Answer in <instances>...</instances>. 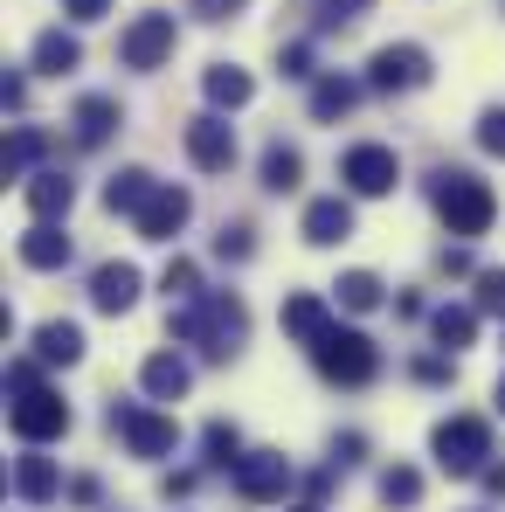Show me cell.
<instances>
[{"label": "cell", "instance_id": "cell-34", "mask_svg": "<svg viewBox=\"0 0 505 512\" xmlns=\"http://www.w3.org/2000/svg\"><path fill=\"white\" fill-rule=\"evenodd\" d=\"M215 256H222V263H250V256H256L250 229H243V222H236V229L222 222V236H215Z\"/></svg>", "mask_w": 505, "mask_h": 512}, {"label": "cell", "instance_id": "cell-1", "mask_svg": "<svg viewBox=\"0 0 505 512\" xmlns=\"http://www.w3.org/2000/svg\"><path fill=\"white\" fill-rule=\"evenodd\" d=\"M167 326H173V340L201 346L208 360H236L243 340H250V305H243L236 291H201V298L173 305Z\"/></svg>", "mask_w": 505, "mask_h": 512}, {"label": "cell", "instance_id": "cell-22", "mask_svg": "<svg viewBox=\"0 0 505 512\" xmlns=\"http://www.w3.org/2000/svg\"><path fill=\"white\" fill-rule=\"evenodd\" d=\"M201 90H208V104H215V111H243V104L256 97L250 70H236V63H208V77H201Z\"/></svg>", "mask_w": 505, "mask_h": 512}, {"label": "cell", "instance_id": "cell-12", "mask_svg": "<svg viewBox=\"0 0 505 512\" xmlns=\"http://www.w3.org/2000/svg\"><path fill=\"white\" fill-rule=\"evenodd\" d=\"M187 215H194V194H187V187H173V180H160V187H153V201L139 208V236H146V243H173V236L187 229Z\"/></svg>", "mask_w": 505, "mask_h": 512}, {"label": "cell", "instance_id": "cell-25", "mask_svg": "<svg viewBox=\"0 0 505 512\" xmlns=\"http://www.w3.org/2000/svg\"><path fill=\"white\" fill-rule=\"evenodd\" d=\"M326 326H333V312H326V298H319V291H298V298H284V333H291V340H319V333H326Z\"/></svg>", "mask_w": 505, "mask_h": 512}, {"label": "cell", "instance_id": "cell-8", "mask_svg": "<svg viewBox=\"0 0 505 512\" xmlns=\"http://www.w3.org/2000/svg\"><path fill=\"white\" fill-rule=\"evenodd\" d=\"M422 84H429V56H422L416 42H381L367 56V90L395 97V90H422Z\"/></svg>", "mask_w": 505, "mask_h": 512}, {"label": "cell", "instance_id": "cell-4", "mask_svg": "<svg viewBox=\"0 0 505 512\" xmlns=\"http://www.w3.org/2000/svg\"><path fill=\"white\" fill-rule=\"evenodd\" d=\"M429 450H436V464H443L450 478H471V471H485V457H492V423H485V416H450V423H436Z\"/></svg>", "mask_w": 505, "mask_h": 512}, {"label": "cell", "instance_id": "cell-18", "mask_svg": "<svg viewBox=\"0 0 505 512\" xmlns=\"http://www.w3.org/2000/svg\"><path fill=\"white\" fill-rule=\"evenodd\" d=\"M70 125H77V146H84V153H97V146L118 132V97H97V90H90V97H77Z\"/></svg>", "mask_w": 505, "mask_h": 512}, {"label": "cell", "instance_id": "cell-6", "mask_svg": "<svg viewBox=\"0 0 505 512\" xmlns=\"http://www.w3.org/2000/svg\"><path fill=\"white\" fill-rule=\"evenodd\" d=\"M173 42H180L173 14L167 7H146V14H132V28L118 35V56H125V70H160L173 56Z\"/></svg>", "mask_w": 505, "mask_h": 512}, {"label": "cell", "instance_id": "cell-15", "mask_svg": "<svg viewBox=\"0 0 505 512\" xmlns=\"http://www.w3.org/2000/svg\"><path fill=\"white\" fill-rule=\"evenodd\" d=\"M346 236H353V201H346V194H326V201L305 208V243H312V250H333Z\"/></svg>", "mask_w": 505, "mask_h": 512}, {"label": "cell", "instance_id": "cell-21", "mask_svg": "<svg viewBox=\"0 0 505 512\" xmlns=\"http://www.w3.org/2000/svg\"><path fill=\"white\" fill-rule=\"evenodd\" d=\"M35 353H42L49 367H77V360H84V326H77V319H49V326H35Z\"/></svg>", "mask_w": 505, "mask_h": 512}, {"label": "cell", "instance_id": "cell-47", "mask_svg": "<svg viewBox=\"0 0 505 512\" xmlns=\"http://www.w3.org/2000/svg\"><path fill=\"white\" fill-rule=\"evenodd\" d=\"M291 512H319V506H291Z\"/></svg>", "mask_w": 505, "mask_h": 512}, {"label": "cell", "instance_id": "cell-38", "mask_svg": "<svg viewBox=\"0 0 505 512\" xmlns=\"http://www.w3.org/2000/svg\"><path fill=\"white\" fill-rule=\"evenodd\" d=\"M367 7H374V0H326V14H319V21H326V28H346V21H360Z\"/></svg>", "mask_w": 505, "mask_h": 512}, {"label": "cell", "instance_id": "cell-39", "mask_svg": "<svg viewBox=\"0 0 505 512\" xmlns=\"http://www.w3.org/2000/svg\"><path fill=\"white\" fill-rule=\"evenodd\" d=\"M416 381L443 388V381H450V353H422V360H416Z\"/></svg>", "mask_w": 505, "mask_h": 512}, {"label": "cell", "instance_id": "cell-16", "mask_svg": "<svg viewBox=\"0 0 505 512\" xmlns=\"http://www.w3.org/2000/svg\"><path fill=\"white\" fill-rule=\"evenodd\" d=\"M14 492H21L28 506H49V499L63 492V471L42 457V443H28V457H14Z\"/></svg>", "mask_w": 505, "mask_h": 512}, {"label": "cell", "instance_id": "cell-14", "mask_svg": "<svg viewBox=\"0 0 505 512\" xmlns=\"http://www.w3.org/2000/svg\"><path fill=\"white\" fill-rule=\"evenodd\" d=\"M90 305L111 312V319L132 312V305H139V270H132V263H97V270H90Z\"/></svg>", "mask_w": 505, "mask_h": 512}, {"label": "cell", "instance_id": "cell-43", "mask_svg": "<svg viewBox=\"0 0 505 512\" xmlns=\"http://www.w3.org/2000/svg\"><path fill=\"white\" fill-rule=\"evenodd\" d=\"M21 97H28V84L7 70V77H0V104H7V111H21Z\"/></svg>", "mask_w": 505, "mask_h": 512}, {"label": "cell", "instance_id": "cell-30", "mask_svg": "<svg viewBox=\"0 0 505 512\" xmlns=\"http://www.w3.org/2000/svg\"><path fill=\"white\" fill-rule=\"evenodd\" d=\"M201 443H208V464H215V471H236V457H243V429L236 423H208Z\"/></svg>", "mask_w": 505, "mask_h": 512}, {"label": "cell", "instance_id": "cell-3", "mask_svg": "<svg viewBox=\"0 0 505 512\" xmlns=\"http://www.w3.org/2000/svg\"><path fill=\"white\" fill-rule=\"evenodd\" d=\"M312 367L326 374V381H339V388H367L374 374H381V346L367 340V333H353V326H326L319 340H312Z\"/></svg>", "mask_w": 505, "mask_h": 512}, {"label": "cell", "instance_id": "cell-5", "mask_svg": "<svg viewBox=\"0 0 505 512\" xmlns=\"http://www.w3.org/2000/svg\"><path fill=\"white\" fill-rule=\"evenodd\" d=\"M7 423H14V436L21 443H56V436H70V402L56 395V388H21L14 395V409H7Z\"/></svg>", "mask_w": 505, "mask_h": 512}, {"label": "cell", "instance_id": "cell-42", "mask_svg": "<svg viewBox=\"0 0 505 512\" xmlns=\"http://www.w3.org/2000/svg\"><path fill=\"white\" fill-rule=\"evenodd\" d=\"M35 381H42V374H35V360H14V367H7V388H14V395H21V388H35Z\"/></svg>", "mask_w": 505, "mask_h": 512}, {"label": "cell", "instance_id": "cell-45", "mask_svg": "<svg viewBox=\"0 0 505 512\" xmlns=\"http://www.w3.org/2000/svg\"><path fill=\"white\" fill-rule=\"evenodd\" d=\"M478 478H485V492H492V499H505V464H485Z\"/></svg>", "mask_w": 505, "mask_h": 512}, {"label": "cell", "instance_id": "cell-2", "mask_svg": "<svg viewBox=\"0 0 505 512\" xmlns=\"http://www.w3.org/2000/svg\"><path fill=\"white\" fill-rule=\"evenodd\" d=\"M429 201H436V215H443V229L450 236H485L492 229V215H499V201H492V187L478 180V173L464 167H443L429 180Z\"/></svg>", "mask_w": 505, "mask_h": 512}, {"label": "cell", "instance_id": "cell-36", "mask_svg": "<svg viewBox=\"0 0 505 512\" xmlns=\"http://www.w3.org/2000/svg\"><path fill=\"white\" fill-rule=\"evenodd\" d=\"M277 70L284 77H312V42H284L277 49Z\"/></svg>", "mask_w": 505, "mask_h": 512}, {"label": "cell", "instance_id": "cell-41", "mask_svg": "<svg viewBox=\"0 0 505 512\" xmlns=\"http://www.w3.org/2000/svg\"><path fill=\"white\" fill-rule=\"evenodd\" d=\"M63 14H70V21H104L111 0H63Z\"/></svg>", "mask_w": 505, "mask_h": 512}, {"label": "cell", "instance_id": "cell-33", "mask_svg": "<svg viewBox=\"0 0 505 512\" xmlns=\"http://www.w3.org/2000/svg\"><path fill=\"white\" fill-rule=\"evenodd\" d=\"M478 312L505 319V270H478Z\"/></svg>", "mask_w": 505, "mask_h": 512}, {"label": "cell", "instance_id": "cell-19", "mask_svg": "<svg viewBox=\"0 0 505 512\" xmlns=\"http://www.w3.org/2000/svg\"><path fill=\"white\" fill-rule=\"evenodd\" d=\"M153 187H160V180H153L146 167H125V173H111V180H104V208H111V215H132V222H139V208L153 201Z\"/></svg>", "mask_w": 505, "mask_h": 512}, {"label": "cell", "instance_id": "cell-11", "mask_svg": "<svg viewBox=\"0 0 505 512\" xmlns=\"http://www.w3.org/2000/svg\"><path fill=\"white\" fill-rule=\"evenodd\" d=\"M187 160L201 173H229L236 167V125H229L222 111H201V118L187 125Z\"/></svg>", "mask_w": 505, "mask_h": 512}, {"label": "cell", "instance_id": "cell-17", "mask_svg": "<svg viewBox=\"0 0 505 512\" xmlns=\"http://www.w3.org/2000/svg\"><path fill=\"white\" fill-rule=\"evenodd\" d=\"M139 388H146L153 402H180V395L194 388V367H187L180 353H146V367H139Z\"/></svg>", "mask_w": 505, "mask_h": 512}, {"label": "cell", "instance_id": "cell-35", "mask_svg": "<svg viewBox=\"0 0 505 512\" xmlns=\"http://www.w3.org/2000/svg\"><path fill=\"white\" fill-rule=\"evenodd\" d=\"M478 146H485L492 160H505V104H492V111L478 118Z\"/></svg>", "mask_w": 505, "mask_h": 512}, {"label": "cell", "instance_id": "cell-31", "mask_svg": "<svg viewBox=\"0 0 505 512\" xmlns=\"http://www.w3.org/2000/svg\"><path fill=\"white\" fill-rule=\"evenodd\" d=\"M160 291H167V305H187V298H201V270H194L187 256H173L167 270H160Z\"/></svg>", "mask_w": 505, "mask_h": 512}, {"label": "cell", "instance_id": "cell-37", "mask_svg": "<svg viewBox=\"0 0 505 512\" xmlns=\"http://www.w3.org/2000/svg\"><path fill=\"white\" fill-rule=\"evenodd\" d=\"M367 457V436L360 429H346V436H333V471H346V464H360Z\"/></svg>", "mask_w": 505, "mask_h": 512}, {"label": "cell", "instance_id": "cell-9", "mask_svg": "<svg viewBox=\"0 0 505 512\" xmlns=\"http://www.w3.org/2000/svg\"><path fill=\"white\" fill-rule=\"evenodd\" d=\"M111 429L125 436L132 457H167L173 443H180L173 416H153V409H139V402H111Z\"/></svg>", "mask_w": 505, "mask_h": 512}, {"label": "cell", "instance_id": "cell-24", "mask_svg": "<svg viewBox=\"0 0 505 512\" xmlns=\"http://www.w3.org/2000/svg\"><path fill=\"white\" fill-rule=\"evenodd\" d=\"M21 263H28V270H63V263H70V236H63L56 222H35V229L21 236Z\"/></svg>", "mask_w": 505, "mask_h": 512}, {"label": "cell", "instance_id": "cell-46", "mask_svg": "<svg viewBox=\"0 0 505 512\" xmlns=\"http://www.w3.org/2000/svg\"><path fill=\"white\" fill-rule=\"evenodd\" d=\"M499 416H505V374H499Z\"/></svg>", "mask_w": 505, "mask_h": 512}, {"label": "cell", "instance_id": "cell-40", "mask_svg": "<svg viewBox=\"0 0 505 512\" xmlns=\"http://www.w3.org/2000/svg\"><path fill=\"white\" fill-rule=\"evenodd\" d=\"M243 7H250V0H194V14H201V21H236Z\"/></svg>", "mask_w": 505, "mask_h": 512}, {"label": "cell", "instance_id": "cell-23", "mask_svg": "<svg viewBox=\"0 0 505 512\" xmlns=\"http://www.w3.org/2000/svg\"><path fill=\"white\" fill-rule=\"evenodd\" d=\"M77 63H84V49H77L70 28H42V35H35V70H42V77H70Z\"/></svg>", "mask_w": 505, "mask_h": 512}, {"label": "cell", "instance_id": "cell-29", "mask_svg": "<svg viewBox=\"0 0 505 512\" xmlns=\"http://www.w3.org/2000/svg\"><path fill=\"white\" fill-rule=\"evenodd\" d=\"M333 291H339V305H346V312H374V305H381V298H388V291H381V277H374V270H346V277H339Z\"/></svg>", "mask_w": 505, "mask_h": 512}, {"label": "cell", "instance_id": "cell-27", "mask_svg": "<svg viewBox=\"0 0 505 512\" xmlns=\"http://www.w3.org/2000/svg\"><path fill=\"white\" fill-rule=\"evenodd\" d=\"M42 153H49V132L42 125H14V139H7V180H28V173L42 167Z\"/></svg>", "mask_w": 505, "mask_h": 512}, {"label": "cell", "instance_id": "cell-44", "mask_svg": "<svg viewBox=\"0 0 505 512\" xmlns=\"http://www.w3.org/2000/svg\"><path fill=\"white\" fill-rule=\"evenodd\" d=\"M436 270H443V277H464V270H471V250H443V256H436Z\"/></svg>", "mask_w": 505, "mask_h": 512}, {"label": "cell", "instance_id": "cell-7", "mask_svg": "<svg viewBox=\"0 0 505 512\" xmlns=\"http://www.w3.org/2000/svg\"><path fill=\"white\" fill-rule=\"evenodd\" d=\"M339 180H346V194H360V201H374V194H395V180H402V160H395V146H346V160H339Z\"/></svg>", "mask_w": 505, "mask_h": 512}, {"label": "cell", "instance_id": "cell-26", "mask_svg": "<svg viewBox=\"0 0 505 512\" xmlns=\"http://www.w3.org/2000/svg\"><path fill=\"white\" fill-rule=\"evenodd\" d=\"M360 90L367 84H353V77H312V118H319V125L346 118V111L360 104Z\"/></svg>", "mask_w": 505, "mask_h": 512}, {"label": "cell", "instance_id": "cell-13", "mask_svg": "<svg viewBox=\"0 0 505 512\" xmlns=\"http://www.w3.org/2000/svg\"><path fill=\"white\" fill-rule=\"evenodd\" d=\"M21 201H28V215L35 222H63L70 215V201H77V180L56 167H35L28 180H21Z\"/></svg>", "mask_w": 505, "mask_h": 512}, {"label": "cell", "instance_id": "cell-20", "mask_svg": "<svg viewBox=\"0 0 505 512\" xmlns=\"http://www.w3.org/2000/svg\"><path fill=\"white\" fill-rule=\"evenodd\" d=\"M429 340L443 346V353H464V346L478 340V305H436L429 312Z\"/></svg>", "mask_w": 505, "mask_h": 512}, {"label": "cell", "instance_id": "cell-32", "mask_svg": "<svg viewBox=\"0 0 505 512\" xmlns=\"http://www.w3.org/2000/svg\"><path fill=\"white\" fill-rule=\"evenodd\" d=\"M381 499H388V506H416V499H422V471L388 464V471H381Z\"/></svg>", "mask_w": 505, "mask_h": 512}, {"label": "cell", "instance_id": "cell-10", "mask_svg": "<svg viewBox=\"0 0 505 512\" xmlns=\"http://www.w3.org/2000/svg\"><path fill=\"white\" fill-rule=\"evenodd\" d=\"M229 478H236V492H243L250 506H277V499L291 492V464H284L277 450H243Z\"/></svg>", "mask_w": 505, "mask_h": 512}, {"label": "cell", "instance_id": "cell-28", "mask_svg": "<svg viewBox=\"0 0 505 512\" xmlns=\"http://www.w3.org/2000/svg\"><path fill=\"white\" fill-rule=\"evenodd\" d=\"M298 180H305V160H298V146L270 139V146H263V187H270V194H291Z\"/></svg>", "mask_w": 505, "mask_h": 512}]
</instances>
